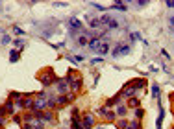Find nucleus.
<instances>
[{
  "mask_svg": "<svg viewBox=\"0 0 174 129\" xmlns=\"http://www.w3.org/2000/svg\"><path fill=\"white\" fill-rule=\"evenodd\" d=\"M67 81H69V85H70V92H80L82 91V87H83V79H82V76L78 74V72H69L67 74V78H65Z\"/></svg>",
  "mask_w": 174,
  "mask_h": 129,
  "instance_id": "f257e3e1",
  "label": "nucleus"
},
{
  "mask_svg": "<svg viewBox=\"0 0 174 129\" xmlns=\"http://www.w3.org/2000/svg\"><path fill=\"white\" fill-rule=\"evenodd\" d=\"M39 79H41V83H43V87L56 85V81H57V78H56V74H54V70H52V68L43 70V72L39 74Z\"/></svg>",
  "mask_w": 174,
  "mask_h": 129,
  "instance_id": "f03ea898",
  "label": "nucleus"
},
{
  "mask_svg": "<svg viewBox=\"0 0 174 129\" xmlns=\"http://www.w3.org/2000/svg\"><path fill=\"white\" fill-rule=\"evenodd\" d=\"M15 105L19 107V109H22V111H32L33 109V96H22L19 102H15Z\"/></svg>",
  "mask_w": 174,
  "mask_h": 129,
  "instance_id": "7ed1b4c3",
  "label": "nucleus"
},
{
  "mask_svg": "<svg viewBox=\"0 0 174 129\" xmlns=\"http://www.w3.org/2000/svg\"><path fill=\"white\" fill-rule=\"evenodd\" d=\"M130 52H132V46H130V44L119 42V44L111 50V55H113V57H121V55H128Z\"/></svg>",
  "mask_w": 174,
  "mask_h": 129,
  "instance_id": "20e7f679",
  "label": "nucleus"
},
{
  "mask_svg": "<svg viewBox=\"0 0 174 129\" xmlns=\"http://www.w3.org/2000/svg\"><path fill=\"white\" fill-rule=\"evenodd\" d=\"M56 91H57V94H69V92H70L69 81H67L65 78H57V81H56Z\"/></svg>",
  "mask_w": 174,
  "mask_h": 129,
  "instance_id": "39448f33",
  "label": "nucleus"
},
{
  "mask_svg": "<svg viewBox=\"0 0 174 129\" xmlns=\"http://www.w3.org/2000/svg\"><path fill=\"white\" fill-rule=\"evenodd\" d=\"M102 118H106L108 122H115L117 120V113L115 111H111V109H108V107H98V111H96Z\"/></svg>",
  "mask_w": 174,
  "mask_h": 129,
  "instance_id": "423d86ee",
  "label": "nucleus"
},
{
  "mask_svg": "<svg viewBox=\"0 0 174 129\" xmlns=\"http://www.w3.org/2000/svg\"><path fill=\"white\" fill-rule=\"evenodd\" d=\"M95 124H96V120H95V116H93L91 113H85V115L82 116V127L83 129H93Z\"/></svg>",
  "mask_w": 174,
  "mask_h": 129,
  "instance_id": "0eeeda50",
  "label": "nucleus"
},
{
  "mask_svg": "<svg viewBox=\"0 0 174 129\" xmlns=\"http://www.w3.org/2000/svg\"><path fill=\"white\" fill-rule=\"evenodd\" d=\"M119 94H121L122 98H128V100H130V98H135V94H137V91H135V89L132 87V83H126V85L122 87V91H121Z\"/></svg>",
  "mask_w": 174,
  "mask_h": 129,
  "instance_id": "6e6552de",
  "label": "nucleus"
},
{
  "mask_svg": "<svg viewBox=\"0 0 174 129\" xmlns=\"http://www.w3.org/2000/svg\"><path fill=\"white\" fill-rule=\"evenodd\" d=\"M2 107H4V111H6V115H9V116L15 115V107H17V105H15L13 100H6V103H4Z\"/></svg>",
  "mask_w": 174,
  "mask_h": 129,
  "instance_id": "1a4fd4ad",
  "label": "nucleus"
},
{
  "mask_svg": "<svg viewBox=\"0 0 174 129\" xmlns=\"http://www.w3.org/2000/svg\"><path fill=\"white\" fill-rule=\"evenodd\" d=\"M100 44H102V41H100L98 37H95V39H91V41L87 42V48H89L91 52H98V50H100Z\"/></svg>",
  "mask_w": 174,
  "mask_h": 129,
  "instance_id": "9d476101",
  "label": "nucleus"
},
{
  "mask_svg": "<svg viewBox=\"0 0 174 129\" xmlns=\"http://www.w3.org/2000/svg\"><path fill=\"white\" fill-rule=\"evenodd\" d=\"M121 100H122V96H121V94H115V96H111V98L104 103V107H108V109H109V107H115V105H119Z\"/></svg>",
  "mask_w": 174,
  "mask_h": 129,
  "instance_id": "9b49d317",
  "label": "nucleus"
},
{
  "mask_svg": "<svg viewBox=\"0 0 174 129\" xmlns=\"http://www.w3.org/2000/svg\"><path fill=\"white\" fill-rule=\"evenodd\" d=\"M130 83H132V87H134L135 91H141V89L146 87V79H145V78H139V79H135V81H130Z\"/></svg>",
  "mask_w": 174,
  "mask_h": 129,
  "instance_id": "f8f14e48",
  "label": "nucleus"
},
{
  "mask_svg": "<svg viewBox=\"0 0 174 129\" xmlns=\"http://www.w3.org/2000/svg\"><path fill=\"white\" fill-rule=\"evenodd\" d=\"M128 111H130L128 105H121V103H119V105L115 107V113H117V116H121V118H124V116L128 115Z\"/></svg>",
  "mask_w": 174,
  "mask_h": 129,
  "instance_id": "ddd939ff",
  "label": "nucleus"
},
{
  "mask_svg": "<svg viewBox=\"0 0 174 129\" xmlns=\"http://www.w3.org/2000/svg\"><path fill=\"white\" fill-rule=\"evenodd\" d=\"M70 129H83L82 127V116H70Z\"/></svg>",
  "mask_w": 174,
  "mask_h": 129,
  "instance_id": "4468645a",
  "label": "nucleus"
},
{
  "mask_svg": "<svg viewBox=\"0 0 174 129\" xmlns=\"http://www.w3.org/2000/svg\"><path fill=\"white\" fill-rule=\"evenodd\" d=\"M69 26H70L72 30H82V31H83V24H82L78 18H70V20H69Z\"/></svg>",
  "mask_w": 174,
  "mask_h": 129,
  "instance_id": "2eb2a0df",
  "label": "nucleus"
},
{
  "mask_svg": "<svg viewBox=\"0 0 174 129\" xmlns=\"http://www.w3.org/2000/svg\"><path fill=\"white\" fill-rule=\"evenodd\" d=\"M139 107H141V102H139L137 98H130V100H128V109H134V111H135V109H139Z\"/></svg>",
  "mask_w": 174,
  "mask_h": 129,
  "instance_id": "dca6fc26",
  "label": "nucleus"
},
{
  "mask_svg": "<svg viewBox=\"0 0 174 129\" xmlns=\"http://www.w3.org/2000/svg\"><path fill=\"white\" fill-rule=\"evenodd\" d=\"M109 52V42L108 41H102V44H100V50H98V54L100 55H106Z\"/></svg>",
  "mask_w": 174,
  "mask_h": 129,
  "instance_id": "f3484780",
  "label": "nucleus"
},
{
  "mask_svg": "<svg viewBox=\"0 0 174 129\" xmlns=\"http://www.w3.org/2000/svg\"><path fill=\"white\" fill-rule=\"evenodd\" d=\"M128 126H130V120H126V118L117 120V129H128Z\"/></svg>",
  "mask_w": 174,
  "mask_h": 129,
  "instance_id": "a211bd4d",
  "label": "nucleus"
},
{
  "mask_svg": "<svg viewBox=\"0 0 174 129\" xmlns=\"http://www.w3.org/2000/svg\"><path fill=\"white\" fill-rule=\"evenodd\" d=\"M22 96H24V94H20V92H17V91H11V92H9V98H7V100H13V102H19V100L22 98Z\"/></svg>",
  "mask_w": 174,
  "mask_h": 129,
  "instance_id": "6ab92c4d",
  "label": "nucleus"
},
{
  "mask_svg": "<svg viewBox=\"0 0 174 129\" xmlns=\"http://www.w3.org/2000/svg\"><path fill=\"white\" fill-rule=\"evenodd\" d=\"M41 120H43V122H52V120H54V113L45 111V113L41 115Z\"/></svg>",
  "mask_w": 174,
  "mask_h": 129,
  "instance_id": "aec40b11",
  "label": "nucleus"
},
{
  "mask_svg": "<svg viewBox=\"0 0 174 129\" xmlns=\"http://www.w3.org/2000/svg\"><path fill=\"white\" fill-rule=\"evenodd\" d=\"M128 129H143L141 120H132V122H130V126H128Z\"/></svg>",
  "mask_w": 174,
  "mask_h": 129,
  "instance_id": "412c9836",
  "label": "nucleus"
},
{
  "mask_svg": "<svg viewBox=\"0 0 174 129\" xmlns=\"http://www.w3.org/2000/svg\"><path fill=\"white\" fill-rule=\"evenodd\" d=\"M126 2H122V0H119V2H115V6H113V9H121V11H126Z\"/></svg>",
  "mask_w": 174,
  "mask_h": 129,
  "instance_id": "4be33fe9",
  "label": "nucleus"
},
{
  "mask_svg": "<svg viewBox=\"0 0 174 129\" xmlns=\"http://www.w3.org/2000/svg\"><path fill=\"white\" fill-rule=\"evenodd\" d=\"M9 61H11V63H17V61H19V52H17V50H11V52H9Z\"/></svg>",
  "mask_w": 174,
  "mask_h": 129,
  "instance_id": "5701e85b",
  "label": "nucleus"
},
{
  "mask_svg": "<svg viewBox=\"0 0 174 129\" xmlns=\"http://www.w3.org/2000/svg\"><path fill=\"white\" fill-rule=\"evenodd\" d=\"M89 26H91V28H102L100 18H91V20H89Z\"/></svg>",
  "mask_w": 174,
  "mask_h": 129,
  "instance_id": "b1692460",
  "label": "nucleus"
},
{
  "mask_svg": "<svg viewBox=\"0 0 174 129\" xmlns=\"http://www.w3.org/2000/svg\"><path fill=\"white\" fill-rule=\"evenodd\" d=\"M106 28H108V30H117V28H119V22H117V20H113V18H111V20H109V22H108V26H106Z\"/></svg>",
  "mask_w": 174,
  "mask_h": 129,
  "instance_id": "393cba45",
  "label": "nucleus"
},
{
  "mask_svg": "<svg viewBox=\"0 0 174 129\" xmlns=\"http://www.w3.org/2000/svg\"><path fill=\"white\" fill-rule=\"evenodd\" d=\"M145 116V109L143 107H139V109H135V120H141Z\"/></svg>",
  "mask_w": 174,
  "mask_h": 129,
  "instance_id": "a878e982",
  "label": "nucleus"
},
{
  "mask_svg": "<svg viewBox=\"0 0 174 129\" xmlns=\"http://www.w3.org/2000/svg\"><path fill=\"white\" fill-rule=\"evenodd\" d=\"M87 42H89V39H87V37H83V35H80V37H78V44H80V46H87Z\"/></svg>",
  "mask_w": 174,
  "mask_h": 129,
  "instance_id": "bb28decb",
  "label": "nucleus"
},
{
  "mask_svg": "<svg viewBox=\"0 0 174 129\" xmlns=\"http://www.w3.org/2000/svg\"><path fill=\"white\" fill-rule=\"evenodd\" d=\"M152 96L159 100V85H152Z\"/></svg>",
  "mask_w": 174,
  "mask_h": 129,
  "instance_id": "cd10ccee",
  "label": "nucleus"
},
{
  "mask_svg": "<svg viewBox=\"0 0 174 129\" xmlns=\"http://www.w3.org/2000/svg\"><path fill=\"white\" fill-rule=\"evenodd\" d=\"M33 129H46L45 127V122H43V120H37L35 126H33Z\"/></svg>",
  "mask_w": 174,
  "mask_h": 129,
  "instance_id": "c85d7f7f",
  "label": "nucleus"
},
{
  "mask_svg": "<svg viewBox=\"0 0 174 129\" xmlns=\"http://www.w3.org/2000/svg\"><path fill=\"white\" fill-rule=\"evenodd\" d=\"M13 122H15V124H22V116H19V115H13Z\"/></svg>",
  "mask_w": 174,
  "mask_h": 129,
  "instance_id": "c756f323",
  "label": "nucleus"
},
{
  "mask_svg": "<svg viewBox=\"0 0 174 129\" xmlns=\"http://www.w3.org/2000/svg\"><path fill=\"white\" fill-rule=\"evenodd\" d=\"M13 31H15V35H24V31H22L20 28H17V26L13 28Z\"/></svg>",
  "mask_w": 174,
  "mask_h": 129,
  "instance_id": "7c9ffc66",
  "label": "nucleus"
},
{
  "mask_svg": "<svg viewBox=\"0 0 174 129\" xmlns=\"http://www.w3.org/2000/svg\"><path fill=\"white\" fill-rule=\"evenodd\" d=\"M9 41H11L9 35H4V37H2V44H9Z\"/></svg>",
  "mask_w": 174,
  "mask_h": 129,
  "instance_id": "2f4dec72",
  "label": "nucleus"
},
{
  "mask_svg": "<svg viewBox=\"0 0 174 129\" xmlns=\"http://www.w3.org/2000/svg\"><path fill=\"white\" fill-rule=\"evenodd\" d=\"M70 116H80V109L78 107H72V115Z\"/></svg>",
  "mask_w": 174,
  "mask_h": 129,
  "instance_id": "473e14b6",
  "label": "nucleus"
},
{
  "mask_svg": "<svg viewBox=\"0 0 174 129\" xmlns=\"http://www.w3.org/2000/svg\"><path fill=\"white\" fill-rule=\"evenodd\" d=\"M15 46H24V41H22V39H17V41H15Z\"/></svg>",
  "mask_w": 174,
  "mask_h": 129,
  "instance_id": "72a5a7b5",
  "label": "nucleus"
},
{
  "mask_svg": "<svg viewBox=\"0 0 174 129\" xmlns=\"http://www.w3.org/2000/svg\"><path fill=\"white\" fill-rule=\"evenodd\" d=\"M98 63H102V59H100V57H96V59H93V61H91V65H98Z\"/></svg>",
  "mask_w": 174,
  "mask_h": 129,
  "instance_id": "f704fd0d",
  "label": "nucleus"
},
{
  "mask_svg": "<svg viewBox=\"0 0 174 129\" xmlns=\"http://www.w3.org/2000/svg\"><path fill=\"white\" fill-rule=\"evenodd\" d=\"M165 4H167V6H169V7H172V9H174V0H167V2H165Z\"/></svg>",
  "mask_w": 174,
  "mask_h": 129,
  "instance_id": "c9c22d12",
  "label": "nucleus"
},
{
  "mask_svg": "<svg viewBox=\"0 0 174 129\" xmlns=\"http://www.w3.org/2000/svg\"><path fill=\"white\" fill-rule=\"evenodd\" d=\"M6 126V118H0V127H4Z\"/></svg>",
  "mask_w": 174,
  "mask_h": 129,
  "instance_id": "e433bc0d",
  "label": "nucleus"
},
{
  "mask_svg": "<svg viewBox=\"0 0 174 129\" xmlns=\"http://www.w3.org/2000/svg\"><path fill=\"white\" fill-rule=\"evenodd\" d=\"M169 22H171V26L174 28V17H171V18H169Z\"/></svg>",
  "mask_w": 174,
  "mask_h": 129,
  "instance_id": "4c0bfd02",
  "label": "nucleus"
},
{
  "mask_svg": "<svg viewBox=\"0 0 174 129\" xmlns=\"http://www.w3.org/2000/svg\"><path fill=\"white\" fill-rule=\"evenodd\" d=\"M171 102H172V103H174V92H172V94H171Z\"/></svg>",
  "mask_w": 174,
  "mask_h": 129,
  "instance_id": "58836bf2",
  "label": "nucleus"
},
{
  "mask_svg": "<svg viewBox=\"0 0 174 129\" xmlns=\"http://www.w3.org/2000/svg\"><path fill=\"white\" fill-rule=\"evenodd\" d=\"M96 129H104V127H102V126H100V127H96Z\"/></svg>",
  "mask_w": 174,
  "mask_h": 129,
  "instance_id": "ea45409f",
  "label": "nucleus"
},
{
  "mask_svg": "<svg viewBox=\"0 0 174 129\" xmlns=\"http://www.w3.org/2000/svg\"><path fill=\"white\" fill-rule=\"evenodd\" d=\"M172 116H174V109H172Z\"/></svg>",
  "mask_w": 174,
  "mask_h": 129,
  "instance_id": "a19ab883",
  "label": "nucleus"
},
{
  "mask_svg": "<svg viewBox=\"0 0 174 129\" xmlns=\"http://www.w3.org/2000/svg\"><path fill=\"white\" fill-rule=\"evenodd\" d=\"M0 129H2V127H0Z\"/></svg>",
  "mask_w": 174,
  "mask_h": 129,
  "instance_id": "79ce46f5",
  "label": "nucleus"
},
{
  "mask_svg": "<svg viewBox=\"0 0 174 129\" xmlns=\"http://www.w3.org/2000/svg\"><path fill=\"white\" fill-rule=\"evenodd\" d=\"M172 129H174V127H172Z\"/></svg>",
  "mask_w": 174,
  "mask_h": 129,
  "instance_id": "37998d69",
  "label": "nucleus"
}]
</instances>
